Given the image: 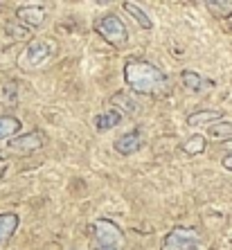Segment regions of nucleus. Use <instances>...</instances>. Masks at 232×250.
<instances>
[{
    "instance_id": "1",
    "label": "nucleus",
    "mask_w": 232,
    "mask_h": 250,
    "mask_svg": "<svg viewBox=\"0 0 232 250\" xmlns=\"http://www.w3.org/2000/svg\"><path fill=\"white\" fill-rule=\"evenodd\" d=\"M124 79H127L128 88L140 95H158L167 88V75L158 65L149 63V61H128L124 65Z\"/></svg>"
},
{
    "instance_id": "2",
    "label": "nucleus",
    "mask_w": 232,
    "mask_h": 250,
    "mask_svg": "<svg viewBox=\"0 0 232 250\" xmlns=\"http://www.w3.org/2000/svg\"><path fill=\"white\" fill-rule=\"evenodd\" d=\"M93 237L99 250H122L127 246L122 228L113 221H106V219H97L93 223Z\"/></svg>"
},
{
    "instance_id": "3",
    "label": "nucleus",
    "mask_w": 232,
    "mask_h": 250,
    "mask_svg": "<svg viewBox=\"0 0 232 250\" xmlns=\"http://www.w3.org/2000/svg\"><path fill=\"white\" fill-rule=\"evenodd\" d=\"M95 32H97L104 41H108L110 45H124L128 41L127 25L120 21V16L115 14H104L102 18L95 21Z\"/></svg>"
},
{
    "instance_id": "4",
    "label": "nucleus",
    "mask_w": 232,
    "mask_h": 250,
    "mask_svg": "<svg viewBox=\"0 0 232 250\" xmlns=\"http://www.w3.org/2000/svg\"><path fill=\"white\" fill-rule=\"evenodd\" d=\"M201 237L194 228H174L163 239V250H191L196 248Z\"/></svg>"
},
{
    "instance_id": "5",
    "label": "nucleus",
    "mask_w": 232,
    "mask_h": 250,
    "mask_svg": "<svg viewBox=\"0 0 232 250\" xmlns=\"http://www.w3.org/2000/svg\"><path fill=\"white\" fill-rule=\"evenodd\" d=\"M52 54V45L47 41H32L27 47H25V52L21 54V65L23 68H39L41 63H45L47 59Z\"/></svg>"
},
{
    "instance_id": "6",
    "label": "nucleus",
    "mask_w": 232,
    "mask_h": 250,
    "mask_svg": "<svg viewBox=\"0 0 232 250\" xmlns=\"http://www.w3.org/2000/svg\"><path fill=\"white\" fill-rule=\"evenodd\" d=\"M43 146V133L41 131H29V133L21 135V138L9 140V149L14 151H23V153H34Z\"/></svg>"
},
{
    "instance_id": "7",
    "label": "nucleus",
    "mask_w": 232,
    "mask_h": 250,
    "mask_svg": "<svg viewBox=\"0 0 232 250\" xmlns=\"http://www.w3.org/2000/svg\"><path fill=\"white\" fill-rule=\"evenodd\" d=\"M142 142H145V138H142V131L140 128H133V131H128V133L120 135V138L115 140V151L117 153H124V156H131V153H135L142 146Z\"/></svg>"
},
{
    "instance_id": "8",
    "label": "nucleus",
    "mask_w": 232,
    "mask_h": 250,
    "mask_svg": "<svg viewBox=\"0 0 232 250\" xmlns=\"http://www.w3.org/2000/svg\"><path fill=\"white\" fill-rule=\"evenodd\" d=\"M16 18L25 25V27H41V23L45 21V12H43V7L23 5L16 12Z\"/></svg>"
},
{
    "instance_id": "9",
    "label": "nucleus",
    "mask_w": 232,
    "mask_h": 250,
    "mask_svg": "<svg viewBox=\"0 0 232 250\" xmlns=\"http://www.w3.org/2000/svg\"><path fill=\"white\" fill-rule=\"evenodd\" d=\"M122 120H124V113L117 111L115 106H110V108H106L104 113H99V115L95 117V126H97L99 131H108V128L120 126Z\"/></svg>"
},
{
    "instance_id": "10",
    "label": "nucleus",
    "mask_w": 232,
    "mask_h": 250,
    "mask_svg": "<svg viewBox=\"0 0 232 250\" xmlns=\"http://www.w3.org/2000/svg\"><path fill=\"white\" fill-rule=\"evenodd\" d=\"M180 82H183V86H185L187 90H191V93H201V90L210 88V82H205L203 77L198 75V72H194V70H183V72H180Z\"/></svg>"
},
{
    "instance_id": "11",
    "label": "nucleus",
    "mask_w": 232,
    "mask_h": 250,
    "mask_svg": "<svg viewBox=\"0 0 232 250\" xmlns=\"http://www.w3.org/2000/svg\"><path fill=\"white\" fill-rule=\"evenodd\" d=\"M212 122H216V124L223 122V113L221 111H198L187 117V124H190V126H203V124L212 126Z\"/></svg>"
},
{
    "instance_id": "12",
    "label": "nucleus",
    "mask_w": 232,
    "mask_h": 250,
    "mask_svg": "<svg viewBox=\"0 0 232 250\" xmlns=\"http://www.w3.org/2000/svg\"><path fill=\"white\" fill-rule=\"evenodd\" d=\"M16 228H18V216L16 214H12V212L0 214V246L16 232Z\"/></svg>"
},
{
    "instance_id": "13",
    "label": "nucleus",
    "mask_w": 232,
    "mask_h": 250,
    "mask_svg": "<svg viewBox=\"0 0 232 250\" xmlns=\"http://www.w3.org/2000/svg\"><path fill=\"white\" fill-rule=\"evenodd\" d=\"M110 102H113V106H115L117 111L122 113H138V102H135L133 97L128 93H115L113 97H110Z\"/></svg>"
},
{
    "instance_id": "14",
    "label": "nucleus",
    "mask_w": 232,
    "mask_h": 250,
    "mask_svg": "<svg viewBox=\"0 0 232 250\" xmlns=\"http://www.w3.org/2000/svg\"><path fill=\"white\" fill-rule=\"evenodd\" d=\"M21 131V120L14 115H0V140L14 138Z\"/></svg>"
},
{
    "instance_id": "15",
    "label": "nucleus",
    "mask_w": 232,
    "mask_h": 250,
    "mask_svg": "<svg viewBox=\"0 0 232 250\" xmlns=\"http://www.w3.org/2000/svg\"><path fill=\"white\" fill-rule=\"evenodd\" d=\"M205 145L208 142H205L203 135H191L185 145H183V151H185V156H198V153L205 151Z\"/></svg>"
},
{
    "instance_id": "16",
    "label": "nucleus",
    "mask_w": 232,
    "mask_h": 250,
    "mask_svg": "<svg viewBox=\"0 0 232 250\" xmlns=\"http://www.w3.org/2000/svg\"><path fill=\"white\" fill-rule=\"evenodd\" d=\"M124 9H127L128 14H131V16L135 18V21H138L140 23V27H145V29H151V18H149V14H145L142 12V9H140L138 5H135V2H124Z\"/></svg>"
},
{
    "instance_id": "17",
    "label": "nucleus",
    "mask_w": 232,
    "mask_h": 250,
    "mask_svg": "<svg viewBox=\"0 0 232 250\" xmlns=\"http://www.w3.org/2000/svg\"><path fill=\"white\" fill-rule=\"evenodd\" d=\"M208 135L214 140H230L232 138V122H219L208 128Z\"/></svg>"
},
{
    "instance_id": "18",
    "label": "nucleus",
    "mask_w": 232,
    "mask_h": 250,
    "mask_svg": "<svg viewBox=\"0 0 232 250\" xmlns=\"http://www.w3.org/2000/svg\"><path fill=\"white\" fill-rule=\"evenodd\" d=\"M2 102L9 106H16L18 102V88H16V82H7L5 86H2Z\"/></svg>"
},
{
    "instance_id": "19",
    "label": "nucleus",
    "mask_w": 232,
    "mask_h": 250,
    "mask_svg": "<svg viewBox=\"0 0 232 250\" xmlns=\"http://www.w3.org/2000/svg\"><path fill=\"white\" fill-rule=\"evenodd\" d=\"M5 32H7L9 36H14V39H27V36H29V29L25 27L23 23H21V25L7 23V25H5Z\"/></svg>"
},
{
    "instance_id": "20",
    "label": "nucleus",
    "mask_w": 232,
    "mask_h": 250,
    "mask_svg": "<svg viewBox=\"0 0 232 250\" xmlns=\"http://www.w3.org/2000/svg\"><path fill=\"white\" fill-rule=\"evenodd\" d=\"M210 9H216L214 14L219 16H230L232 14V2H208Z\"/></svg>"
},
{
    "instance_id": "21",
    "label": "nucleus",
    "mask_w": 232,
    "mask_h": 250,
    "mask_svg": "<svg viewBox=\"0 0 232 250\" xmlns=\"http://www.w3.org/2000/svg\"><path fill=\"white\" fill-rule=\"evenodd\" d=\"M223 167L230 169V171H232V153H228V156L223 158Z\"/></svg>"
},
{
    "instance_id": "22",
    "label": "nucleus",
    "mask_w": 232,
    "mask_h": 250,
    "mask_svg": "<svg viewBox=\"0 0 232 250\" xmlns=\"http://www.w3.org/2000/svg\"><path fill=\"white\" fill-rule=\"evenodd\" d=\"M5 171H7V165H5V163H0V178L5 176Z\"/></svg>"
},
{
    "instance_id": "23",
    "label": "nucleus",
    "mask_w": 232,
    "mask_h": 250,
    "mask_svg": "<svg viewBox=\"0 0 232 250\" xmlns=\"http://www.w3.org/2000/svg\"><path fill=\"white\" fill-rule=\"evenodd\" d=\"M0 158H2V153H0Z\"/></svg>"
},
{
    "instance_id": "24",
    "label": "nucleus",
    "mask_w": 232,
    "mask_h": 250,
    "mask_svg": "<svg viewBox=\"0 0 232 250\" xmlns=\"http://www.w3.org/2000/svg\"><path fill=\"white\" fill-rule=\"evenodd\" d=\"M191 250H196V248H191Z\"/></svg>"
}]
</instances>
